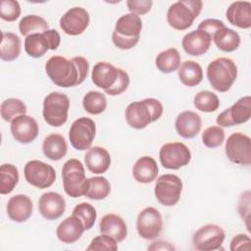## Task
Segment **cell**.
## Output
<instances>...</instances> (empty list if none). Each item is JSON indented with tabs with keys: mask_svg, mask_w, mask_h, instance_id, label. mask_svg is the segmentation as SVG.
<instances>
[{
	"mask_svg": "<svg viewBox=\"0 0 251 251\" xmlns=\"http://www.w3.org/2000/svg\"><path fill=\"white\" fill-rule=\"evenodd\" d=\"M182 186V181L176 175L165 174L157 178L154 194L160 204L167 207L175 206L180 199Z\"/></svg>",
	"mask_w": 251,
	"mask_h": 251,
	"instance_id": "8",
	"label": "cell"
},
{
	"mask_svg": "<svg viewBox=\"0 0 251 251\" xmlns=\"http://www.w3.org/2000/svg\"><path fill=\"white\" fill-rule=\"evenodd\" d=\"M63 187L65 192L73 198L85 195L88 188V178L82 163L77 159H69L62 168Z\"/></svg>",
	"mask_w": 251,
	"mask_h": 251,
	"instance_id": "6",
	"label": "cell"
},
{
	"mask_svg": "<svg viewBox=\"0 0 251 251\" xmlns=\"http://www.w3.org/2000/svg\"><path fill=\"white\" fill-rule=\"evenodd\" d=\"M162 103L155 98H145L127 105L125 117L127 125L135 129L145 128L149 124L159 120L163 114Z\"/></svg>",
	"mask_w": 251,
	"mask_h": 251,
	"instance_id": "2",
	"label": "cell"
},
{
	"mask_svg": "<svg viewBox=\"0 0 251 251\" xmlns=\"http://www.w3.org/2000/svg\"><path fill=\"white\" fill-rule=\"evenodd\" d=\"M251 118V97L239 98L231 107L223 111L216 119V123L221 127H230L242 125Z\"/></svg>",
	"mask_w": 251,
	"mask_h": 251,
	"instance_id": "14",
	"label": "cell"
},
{
	"mask_svg": "<svg viewBox=\"0 0 251 251\" xmlns=\"http://www.w3.org/2000/svg\"><path fill=\"white\" fill-rule=\"evenodd\" d=\"M43 154L52 161H59L64 158L68 151L65 137L59 133L47 135L42 142Z\"/></svg>",
	"mask_w": 251,
	"mask_h": 251,
	"instance_id": "29",
	"label": "cell"
},
{
	"mask_svg": "<svg viewBox=\"0 0 251 251\" xmlns=\"http://www.w3.org/2000/svg\"><path fill=\"white\" fill-rule=\"evenodd\" d=\"M150 250H174L175 247L171 245L169 242L164 241H155L150 246H148Z\"/></svg>",
	"mask_w": 251,
	"mask_h": 251,
	"instance_id": "49",
	"label": "cell"
},
{
	"mask_svg": "<svg viewBox=\"0 0 251 251\" xmlns=\"http://www.w3.org/2000/svg\"><path fill=\"white\" fill-rule=\"evenodd\" d=\"M24 175L27 183L39 189L50 187L56 180L55 169L39 160L28 161L25 165Z\"/></svg>",
	"mask_w": 251,
	"mask_h": 251,
	"instance_id": "10",
	"label": "cell"
},
{
	"mask_svg": "<svg viewBox=\"0 0 251 251\" xmlns=\"http://www.w3.org/2000/svg\"><path fill=\"white\" fill-rule=\"evenodd\" d=\"M84 163L89 172L96 175L104 174L110 168L111 156L104 147H90L84 155Z\"/></svg>",
	"mask_w": 251,
	"mask_h": 251,
	"instance_id": "26",
	"label": "cell"
},
{
	"mask_svg": "<svg viewBox=\"0 0 251 251\" xmlns=\"http://www.w3.org/2000/svg\"><path fill=\"white\" fill-rule=\"evenodd\" d=\"M72 215H75L80 219L85 230L90 229L94 226L97 219L96 209L91 204L86 202H81L75 205L73 209Z\"/></svg>",
	"mask_w": 251,
	"mask_h": 251,
	"instance_id": "40",
	"label": "cell"
},
{
	"mask_svg": "<svg viewBox=\"0 0 251 251\" xmlns=\"http://www.w3.org/2000/svg\"><path fill=\"white\" fill-rule=\"evenodd\" d=\"M225 26V24L224 22L220 21V20H217V19H207V20H204L202 21L197 29L199 30H203L205 32H207L211 37H213V34L221 27H224Z\"/></svg>",
	"mask_w": 251,
	"mask_h": 251,
	"instance_id": "48",
	"label": "cell"
},
{
	"mask_svg": "<svg viewBox=\"0 0 251 251\" xmlns=\"http://www.w3.org/2000/svg\"><path fill=\"white\" fill-rule=\"evenodd\" d=\"M19 29L22 35L28 36L33 33H41L49 29L48 23L37 15H26L19 23Z\"/></svg>",
	"mask_w": 251,
	"mask_h": 251,
	"instance_id": "34",
	"label": "cell"
},
{
	"mask_svg": "<svg viewBox=\"0 0 251 251\" xmlns=\"http://www.w3.org/2000/svg\"><path fill=\"white\" fill-rule=\"evenodd\" d=\"M87 251H116L118 250V242L115 238L110 235L103 234L94 237L89 246L86 248Z\"/></svg>",
	"mask_w": 251,
	"mask_h": 251,
	"instance_id": "42",
	"label": "cell"
},
{
	"mask_svg": "<svg viewBox=\"0 0 251 251\" xmlns=\"http://www.w3.org/2000/svg\"><path fill=\"white\" fill-rule=\"evenodd\" d=\"M96 133L94 121L87 117H80L74 121L69 130L71 145L79 151L89 149Z\"/></svg>",
	"mask_w": 251,
	"mask_h": 251,
	"instance_id": "11",
	"label": "cell"
},
{
	"mask_svg": "<svg viewBox=\"0 0 251 251\" xmlns=\"http://www.w3.org/2000/svg\"><path fill=\"white\" fill-rule=\"evenodd\" d=\"M7 215L16 223H24L32 215L33 205L30 198L25 194L12 196L7 203Z\"/></svg>",
	"mask_w": 251,
	"mask_h": 251,
	"instance_id": "21",
	"label": "cell"
},
{
	"mask_svg": "<svg viewBox=\"0 0 251 251\" xmlns=\"http://www.w3.org/2000/svg\"><path fill=\"white\" fill-rule=\"evenodd\" d=\"M159 168L155 159L150 156H142L133 165L132 176L139 183H150L157 178Z\"/></svg>",
	"mask_w": 251,
	"mask_h": 251,
	"instance_id": "28",
	"label": "cell"
},
{
	"mask_svg": "<svg viewBox=\"0 0 251 251\" xmlns=\"http://www.w3.org/2000/svg\"><path fill=\"white\" fill-rule=\"evenodd\" d=\"M111 192V184L104 176H92L88 178V188L85 196L91 200H102Z\"/></svg>",
	"mask_w": 251,
	"mask_h": 251,
	"instance_id": "36",
	"label": "cell"
},
{
	"mask_svg": "<svg viewBox=\"0 0 251 251\" xmlns=\"http://www.w3.org/2000/svg\"><path fill=\"white\" fill-rule=\"evenodd\" d=\"M212 40L220 50L227 53L235 51L239 47L241 41L239 34L226 25L219 28L213 34Z\"/></svg>",
	"mask_w": 251,
	"mask_h": 251,
	"instance_id": "31",
	"label": "cell"
},
{
	"mask_svg": "<svg viewBox=\"0 0 251 251\" xmlns=\"http://www.w3.org/2000/svg\"><path fill=\"white\" fill-rule=\"evenodd\" d=\"M99 230L103 234L112 236L117 242H122L127 235L126 222L119 215L110 213L102 217L99 223Z\"/></svg>",
	"mask_w": 251,
	"mask_h": 251,
	"instance_id": "27",
	"label": "cell"
},
{
	"mask_svg": "<svg viewBox=\"0 0 251 251\" xmlns=\"http://www.w3.org/2000/svg\"><path fill=\"white\" fill-rule=\"evenodd\" d=\"M226 20L232 25L247 29L251 27V3L249 1L232 2L226 12Z\"/></svg>",
	"mask_w": 251,
	"mask_h": 251,
	"instance_id": "25",
	"label": "cell"
},
{
	"mask_svg": "<svg viewBox=\"0 0 251 251\" xmlns=\"http://www.w3.org/2000/svg\"><path fill=\"white\" fill-rule=\"evenodd\" d=\"M19 182V172L12 164H3L0 167V193H11Z\"/></svg>",
	"mask_w": 251,
	"mask_h": 251,
	"instance_id": "35",
	"label": "cell"
},
{
	"mask_svg": "<svg viewBox=\"0 0 251 251\" xmlns=\"http://www.w3.org/2000/svg\"><path fill=\"white\" fill-rule=\"evenodd\" d=\"M250 248H251V239L247 234H244V233L236 234L230 241V246H229L230 251L250 250Z\"/></svg>",
	"mask_w": 251,
	"mask_h": 251,
	"instance_id": "47",
	"label": "cell"
},
{
	"mask_svg": "<svg viewBox=\"0 0 251 251\" xmlns=\"http://www.w3.org/2000/svg\"><path fill=\"white\" fill-rule=\"evenodd\" d=\"M129 85V75L128 74L120 68L119 70V77L116 81V83L110 88L105 90V93L111 96H117L122 93H124Z\"/></svg>",
	"mask_w": 251,
	"mask_h": 251,
	"instance_id": "44",
	"label": "cell"
},
{
	"mask_svg": "<svg viewBox=\"0 0 251 251\" xmlns=\"http://www.w3.org/2000/svg\"><path fill=\"white\" fill-rule=\"evenodd\" d=\"M225 237V230L220 226L208 224L202 226L194 232L192 244L196 250L213 251L221 248Z\"/></svg>",
	"mask_w": 251,
	"mask_h": 251,
	"instance_id": "15",
	"label": "cell"
},
{
	"mask_svg": "<svg viewBox=\"0 0 251 251\" xmlns=\"http://www.w3.org/2000/svg\"><path fill=\"white\" fill-rule=\"evenodd\" d=\"M85 228L79 218L72 215L63 220L56 229L58 239L66 244L75 243L83 234Z\"/></svg>",
	"mask_w": 251,
	"mask_h": 251,
	"instance_id": "24",
	"label": "cell"
},
{
	"mask_svg": "<svg viewBox=\"0 0 251 251\" xmlns=\"http://www.w3.org/2000/svg\"><path fill=\"white\" fill-rule=\"evenodd\" d=\"M175 127L177 134L185 139L195 137L201 130V117L193 111H184L177 115Z\"/></svg>",
	"mask_w": 251,
	"mask_h": 251,
	"instance_id": "22",
	"label": "cell"
},
{
	"mask_svg": "<svg viewBox=\"0 0 251 251\" xmlns=\"http://www.w3.org/2000/svg\"><path fill=\"white\" fill-rule=\"evenodd\" d=\"M89 22V14L84 8L73 7L61 17L59 25L66 34L75 36L81 34L87 28Z\"/></svg>",
	"mask_w": 251,
	"mask_h": 251,
	"instance_id": "17",
	"label": "cell"
},
{
	"mask_svg": "<svg viewBox=\"0 0 251 251\" xmlns=\"http://www.w3.org/2000/svg\"><path fill=\"white\" fill-rule=\"evenodd\" d=\"M238 212L242 220L246 222L247 229L249 228V217H250V192L245 191L241 194L238 202Z\"/></svg>",
	"mask_w": 251,
	"mask_h": 251,
	"instance_id": "46",
	"label": "cell"
},
{
	"mask_svg": "<svg viewBox=\"0 0 251 251\" xmlns=\"http://www.w3.org/2000/svg\"><path fill=\"white\" fill-rule=\"evenodd\" d=\"M21 15V6L16 0H2L0 3V18L6 22H14Z\"/></svg>",
	"mask_w": 251,
	"mask_h": 251,
	"instance_id": "43",
	"label": "cell"
},
{
	"mask_svg": "<svg viewBox=\"0 0 251 251\" xmlns=\"http://www.w3.org/2000/svg\"><path fill=\"white\" fill-rule=\"evenodd\" d=\"M38 210L44 219L48 221L57 220L65 213V198L60 193L54 191L45 192L39 197Z\"/></svg>",
	"mask_w": 251,
	"mask_h": 251,
	"instance_id": "19",
	"label": "cell"
},
{
	"mask_svg": "<svg viewBox=\"0 0 251 251\" xmlns=\"http://www.w3.org/2000/svg\"><path fill=\"white\" fill-rule=\"evenodd\" d=\"M225 141V131L219 126L207 127L202 133V142L208 148L221 146Z\"/></svg>",
	"mask_w": 251,
	"mask_h": 251,
	"instance_id": "41",
	"label": "cell"
},
{
	"mask_svg": "<svg viewBox=\"0 0 251 251\" xmlns=\"http://www.w3.org/2000/svg\"><path fill=\"white\" fill-rule=\"evenodd\" d=\"M120 68L108 62H98L94 65L91 72V80L99 88L104 91L110 89L119 77Z\"/></svg>",
	"mask_w": 251,
	"mask_h": 251,
	"instance_id": "23",
	"label": "cell"
},
{
	"mask_svg": "<svg viewBox=\"0 0 251 251\" xmlns=\"http://www.w3.org/2000/svg\"><path fill=\"white\" fill-rule=\"evenodd\" d=\"M83 109L91 115H99L106 110L107 99L102 92L88 91L82 99Z\"/></svg>",
	"mask_w": 251,
	"mask_h": 251,
	"instance_id": "37",
	"label": "cell"
},
{
	"mask_svg": "<svg viewBox=\"0 0 251 251\" xmlns=\"http://www.w3.org/2000/svg\"><path fill=\"white\" fill-rule=\"evenodd\" d=\"M159 159L165 169L178 170L189 164L191 152L182 142H169L160 148Z\"/></svg>",
	"mask_w": 251,
	"mask_h": 251,
	"instance_id": "13",
	"label": "cell"
},
{
	"mask_svg": "<svg viewBox=\"0 0 251 251\" xmlns=\"http://www.w3.org/2000/svg\"><path fill=\"white\" fill-rule=\"evenodd\" d=\"M11 133L16 141L22 144L32 142L38 135L39 126L34 118L21 115L11 122Z\"/></svg>",
	"mask_w": 251,
	"mask_h": 251,
	"instance_id": "18",
	"label": "cell"
},
{
	"mask_svg": "<svg viewBox=\"0 0 251 251\" xmlns=\"http://www.w3.org/2000/svg\"><path fill=\"white\" fill-rule=\"evenodd\" d=\"M180 55L176 48H169L160 52L155 60L157 69L163 74H171L180 66Z\"/></svg>",
	"mask_w": 251,
	"mask_h": 251,
	"instance_id": "33",
	"label": "cell"
},
{
	"mask_svg": "<svg viewBox=\"0 0 251 251\" xmlns=\"http://www.w3.org/2000/svg\"><path fill=\"white\" fill-rule=\"evenodd\" d=\"M194 107L204 113H212L219 109L220 99L212 91L202 90L199 91L193 98Z\"/></svg>",
	"mask_w": 251,
	"mask_h": 251,
	"instance_id": "38",
	"label": "cell"
},
{
	"mask_svg": "<svg viewBox=\"0 0 251 251\" xmlns=\"http://www.w3.org/2000/svg\"><path fill=\"white\" fill-rule=\"evenodd\" d=\"M21 54V39L13 32H2L0 45V58L3 61L11 62Z\"/></svg>",
	"mask_w": 251,
	"mask_h": 251,
	"instance_id": "32",
	"label": "cell"
},
{
	"mask_svg": "<svg viewBox=\"0 0 251 251\" xmlns=\"http://www.w3.org/2000/svg\"><path fill=\"white\" fill-rule=\"evenodd\" d=\"M177 75L182 84L188 87L198 85L203 79L202 67L195 61H184L177 69Z\"/></svg>",
	"mask_w": 251,
	"mask_h": 251,
	"instance_id": "30",
	"label": "cell"
},
{
	"mask_svg": "<svg viewBox=\"0 0 251 251\" xmlns=\"http://www.w3.org/2000/svg\"><path fill=\"white\" fill-rule=\"evenodd\" d=\"M206 75L215 90L226 92L237 77V66L230 58L219 57L209 63Z\"/></svg>",
	"mask_w": 251,
	"mask_h": 251,
	"instance_id": "4",
	"label": "cell"
},
{
	"mask_svg": "<svg viewBox=\"0 0 251 251\" xmlns=\"http://www.w3.org/2000/svg\"><path fill=\"white\" fill-rule=\"evenodd\" d=\"M141 29L142 21L139 16L131 13L125 14L116 22L115 30L112 33V41L119 49H131L138 43Z\"/></svg>",
	"mask_w": 251,
	"mask_h": 251,
	"instance_id": "3",
	"label": "cell"
},
{
	"mask_svg": "<svg viewBox=\"0 0 251 251\" xmlns=\"http://www.w3.org/2000/svg\"><path fill=\"white\" fill-rule=\"evenodd\" d=\"M61 43V36L56 29L33 33L25 39V51L29 57L40 58L48 50H56Z\"/></svg>",
	"mask_w": 251,
	"mask_h": 251,
	"instance_id": "9",
	"label": "cell"
},
{
	"mask_svg": "<svg viewBox=\"0 0 251 251\" xmlns=\"http://www.w3.org/2000/svg\"><path fill=\"white\" fill-rule=\"evenodd\" d=\"M70 109L69 97L58 91L47 94L43 100L42 115L44 121L51 126H61L68 120Z\"/></svg>",
	"mask_w": 251,
	"mask_h": 251,
	"instance_id": "7",
	"label": "cell"
},
{
	"mask_svg": "<svg viewBox=\"0 0 251 251\" xmlns=\"http://www.w3.org/2000/svg\"><path fill=\"white\" fill-rule=\"evenodd\" d=\"M227 159L237 165L251 164V138L241 132H234L227 137L225 145Z\"/></svg>",
	"mask_w": 251,
	"mask_h": 251,
	"instance_id": "12",
	"label": "cell"
},
{
	"mask_svg": "<svg viewBox=\"0 0 251 251\" xmlns=\"http://www.w3.org/2000/svg\"><path fill=\"white\" fill-rule=\"evenodd\" d=\"M212 37L203 30H192L186 33L181 41L184 52L190 56L204 55L210 48Z\"/></svg>",
	"mask_w": 251,
	"mask_h": 251,
	"instance_id": "20",
	"label": "cell"
},
{
	"mask_svg": "<svg viewBox=\"0 0 251 251\" xmlns=\"http://www.w3.org/2000/svg\"><path fill=\"white\" fill-rule=\"evenodd\" d=\"M153 2L151 0H127L126 6L131 14L144 15L147 14L152 8Z\"/></svg>",
	"mask_w": 251,
	"mask_h": 251,
	"instance_id": "45",
	"label": "cell"
},
{
	"mask_svg": "<svg viewBox=\"0 0 251 251\" xmlns=\"http://www.w3.org/2000/svg\"><path fill=\"white\" fill-rule=\"evenodd\" d=\"M1 118L8 123H11L15 118L25 115L26 106L18 98H8L4 100L0 107Z\"/></svg>",
	"mask_w": 251,
	"mask_h": 251,
	"instance_id": "39",
	"label": "cell"
},
{
	"mask_svg": "<svg viewBox=\"0 0 251 251\" xmlns=\"http://www.w3.org/2000/svg\"><path fill=\"white\" fill-rule=\"evenodd\" d=\"M89 63L82 56L68 60L59 55L50 57L45 64V72L51 81L60 87L68 88L81 84L88 74Z\"/></svg>",
	"mask_w": 251,
	"mask_h": 251,
	"instance_id": "1",
	"label": "cell"
},
{
	"mask_svg": "<svg viewBox=\"0 0 251 251\" xmlns=\"http://www.w3.org/2000/svg\"><path fill=\"white\" fill-rule=\"evenodd\" d=\"M203 7L200 0H179L173 3L167 12L169 25L176 30H185L190 27L199 16Z\"/></svg>",
	"mask_w": 251,
	"mask_h": 251,
	"instance_id": "5",
	"label": "cell"
},
{
	"mask_svg": "<svg viewBox=\"0 0 251 251\" xmlns=\"http://www.w3.org/2000/svg\"><path fill=\"white\" fill-rule=\"evenodd\" d=\"M163 228V219L160 212L154 207L141 210L136 219V229L140 237L152 240L158 237Z\"/></svg>",
	"mask_w": 251,
	"mask_h": 251,
	"instance_id": "16",
	"label": "cell"
}]
</instances>
